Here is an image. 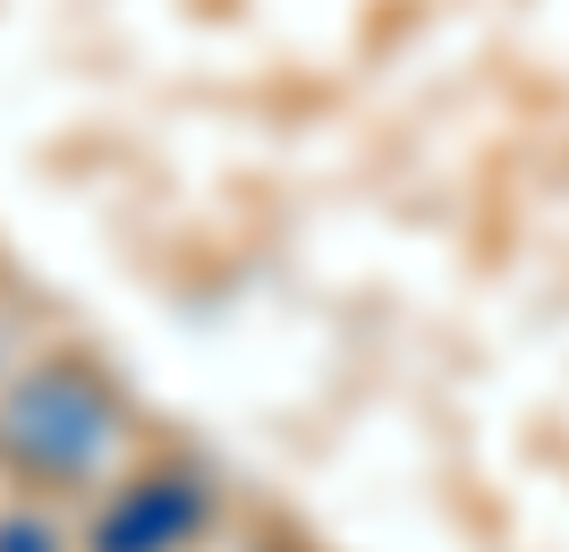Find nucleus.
<instances>
[{
    "mask_svg": "<svg viewBox=\"0 0 569 552\" xmlns=\"http://www.w3.org/2000/svg\"><path fill=\"white\" fill-rule=\"evenodd\" d=\"M0 433L26 442L18 468H34L43 484H60V476H86V468L111 451V400L86 391V383H69V374L51 365V374H34L26 391L0 400Z\"/></svg>",
    "mask_w": 569,
    "mask_h": 552,
    "instance_id": "1",
    "label": "nucleus"
},
{
    "mask_svg": "<svg viewBox=\"0 0 569 552\" xmlns=\"http://www.w3.org/2000/svg\"><path fill=\"white\" fill-rule=\"evenodd\" d=\"M204 519H213V484L196 468H144L94 519V552H196Z\"/></svg>",
    "mask_w": 569,
    "mask_h": 552,
    "instance_id": "2",
    "label": "nucleus"
}]
</instances>
